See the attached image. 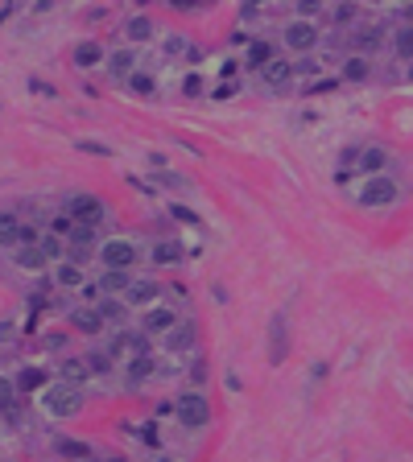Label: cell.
<instances>
[{"label": "cell", "instance_id": "cell-33", "mask_svg": "<svg viewBox=\"0 0 413 462\" xmlns=\"http://www.w3.org/2000/svg\"><path fill=\"white\" fill-rule=\"evenodd\" d=\"M393 45H397L401 58H413V25H401V29L393 33Z\"/></svg>", "mask_w": 413, "mask_h": 462}, {"label": "cell", "instance_id": "cell-34", "mask_svg": "<svg viewBox=\"0 0 413 462\" xmlns=\"http://www.w3.org/2000/svg\"><path fill=\"white\" fill-rule=\"evenodd\" d=\"M128 87H132L137 95H153V91H157L153 74H141V70H132V74H128Z\"/></svg>", "mask_w": 413, "mask_h": 462}, {"label": "cell", "instance_id": "cell-26", "mask_svg": "<svg viewBox=\"0 0 413 462\" xmlns=\"http://www.w3.org/2000/svg\"><path fill=\"white\" fill-rule=\"evenodd\" d=\"M153 297H157V285H153V281H132V285H128V302H132V306H149Z\"/></svg>", "mask_w": 413, "mask_h": 462}, {"label": "cell", "instance_id": "cell-16", "mask_svg": "<svg viewBox=\"0 0 413 462\" xmlns=\"http://www.w3.org/2000/svg\"><path fill=\"white\" fill-rule=\"evenodd\" d=\"M261 78H265L269 87H281V83H290V78H294V62H285V58H273V62L261 70Z\"/></svg>", "mask_w": 413, "mask_h": 462}, {"label": "cell", "instance_id": "cell-36", "mask_svg": "<svg viewBox=\"0 0 413 462\" xmlns=\"http://www.w3.org/2000/svg\"><path fill=\"white\" fill-rule=\"evenodd\" d=\"M50 231H54L58 240H70V235H74V219H70V215H58V219L50 223Z\"/></svg>", "mask_w": 413, "mask_h": 462}, {"label": "cell", "instance_id": "cell-17", "mask_svg": "<svg viewBox=\"0 0 413 462\" xmlns=\"http://www.w3.org/2000/svg\"><path fill=\"white\" fill-rule=\"evenodd\" d=\"M385 165H389V153H385L381 145H368V149H360V169H364V174H372V178H376Z\"/></svg>", "mask_w": 413, "mask_h": 462}, {"label": "cell", "instance_id": "cell-37", "mask_svg": "<svg viewBox=\"0 0 413 462\" xmlns=\"http://www.w3.org/2000/svg\"><path fill=\"white\" fill-rule=\"evenodd\" d=\"M87 368H91L95 376H103V372H112V355H108V351H95V355H87Z\"/></svg>", "mask_w": 413, "mask_h": 462}, {"label": "cell", "instance_id": "cell-44", "mask_svg": "<svg viewBox=\"0 0 413 462\" xmlns=\"http://www.w3.org/2000/svg\"><path fill=\"white\" fill-rule=\"evenodd\" d=\"M207 376H211L207 359H194V368H190V380H194V384H207Z\"/></svg>", "mask_w": 413, "mask_h": 462}, {"label": "cell", "instance_id": "cell-8", "mask_svg": "<svg viewBox=\"0 0 413 462\" xmlns=\"http://www.w3.org/2000/svg\"><path fill=\"white\" fill-rule=\"evenodd\" d=\"M120 351H132V355H149V339H145V335H137V330H120V335H116V343L108 347V355L116 359Z\"/></svg>", "mask_w": 413, "mask_h": 462}, {"label": "cell", "instance_id": "cell-39", "mask_svg": "<svg viewBox=\"0 0 413 462\" xmlns=\"http://www.w3.org/2000/svg\"><path fill=\"white\" fill-rule=\"evenodd\" d=\"M327 91H339V78H314L306 87V95H327Z\"/></svg>", "mask_w": 413, "mask_h": 462}, {"label": "cell", "instance_id": "cell-53", "mask_svg": "<svg viewBox=\"0 0 413 462\" xmlns=\"http://www.w3.org/2000/svg\"><path fill=\"white\" fill-rule=\"evenodd\" d=\"M401 17H405V21H413V8H405V12H401Z\"/></svg>", "mask_w": 413, "mask_h": 462}, {"label": "cell", "instance_id": "cell-18", "mask_svg": "<svg viewBox=\"0 0 413 462\" xmlns=\"http://www.w3.org/2000/svg\"><path fill=\"white\" fill-rule=\"evenodd\" d=\"M273 58H277V54H273V41L256 37V41L248 45V66H252V70H265V66H269Z\"/></svg>", "mask_w": 413, "mask_h": 462}, {"label": "cell", "instance_id": "cell-3", "mask_svg": "<svg viewBox=\"0 0 413 462\" xmlns=\"http://www.w3.org/2000/svg\"><path fill=\"white\" fill-rule=\"evenodd\" d=\"M290 359V310H277L269 322V364L281 368Z\"/></svg>", "mask_w": 413, "mask_h": 462}, {"label": "cell", "instance_id": "cell-30", "mask_svg": "<svg viewBox=\"0 0 413 462\" xmlns=\"http://www.w3.org/2000/svg\"><path fill=\"white\" fill-rule=\"evenodd\" d=\"M95 310H99V318H103V322H124V302H116V297H108V302L99 297V302H95Z\"/></svg>", "mask_w": 413, "mask_h": 462}, {"label": "cell", "instance_id": "cell-11", "mask_svg": "<svg viewBox=\"0 0 413 462\" xmlns=\"http://www.w3.org/2000/svg\"><path fill=\"white\" fill-rule=\"evenodd\" d=\"M70 326H74L79 335H99L108 322L99 318V310H87V306H83V310H70Z\"/></svg>", "mask_w": 413, "mask_h": 462}, {"label": "cell", "instance_id": "cell-5", "mask_svg": "<svg viewBox=\"0 0 413 462\" xmlns=\"http://www.w3.org/2000/svg\"><path fill=\"white\" fill-rule=\"evenodd\" d=\"M137 244L132 240H108L103 248H99V260H103V269H116V273H128L132 264H137Z\"/></svg>", "mask_w": 413, "mask_h": 462}, {"label": "cell", "instance_id": "cell-25", "mask_svg": "<svg viewBox=\"0 0 413 462\" xmlns=\"http://www.w3.org/2000/svg\"><path fill=\"white\" fill-rule=\"evenodd\" d=\"M124 37H128V41H149V37H153V21H149V17H132V21L124 25Z\"/></svg>", "mask_w": 413, "mask_h": 462}, {"label": "cell", "instance_id": "cell-2", "mask_svg": "<svg viewBox=\"0 0 413 462\" xmlns=\"http://www.w3.org/2000/svg\"><path fill=\"white\" fill-rule=\"evenodd\" d=\"M41 405L54 413V417H74L83 409V397H79V384H54L41 392Z\"/></svg>", "mask_w": 413, "mask_h": 462}, {"label": "cell", "instance_id": "cell-51", "mask_svg": "<svg viewBox=\"0 0 413 462\" xmlns=\"http://www.w3.org/2000/svg\"><path fill=\"white\" fill-rule=\"evenodd\" d=\"M4 339H12V322H0V343Z\"/></svg>", "mask_w": 413, "mask_h": 462}, {"label": "cell", "instance_id": "cell-19", "mask_svg": "<svg viewBox=\"0 0 413 462\" xmlns=\"http://www.w3.org/2000/svg\"><path fill=\"white\" fill-rule=\"evenodd\" d=\"M182 256H186V252H182V244H174V240H161V244H153V264H165V269H174Z\"/></svg>", "mask_w": 413, "mask_h": 462}, {"label": "cell", "instance_id": "cell-20", "mask_svg": "<svg viewBox=\"0 0 413 462\" xmlns=\"http://www.w3.org/2000/svg\"><path fill=\"white\" fill-rule=\"evenodd\" d=\"M128 285H132V277L128 273H116V269H103V277H99V293H128Z\"/></svg>", "mask_w": 413, "mask_h": 462}, {"label": "cell", "instance_id": "cell-24", "mask_svg": "<svg viewBox=\"0 0 413 462\" xmlns=\"http://www.w3.org/2000/svg\"><path fill=\"white\" fill-rule=\"evenodd\" d=\"M149 376H157L153 355H132V364H128V380H132V384H141V380H149Z\"/></svg>", "mask_w": 413, "mask_h": 462}, {"label": "cell", "instance_id": "cell-35", "mask_svg": "<svg viewBox=\"0 0 413 462\" xmlns=\"http://www.w3.org/2000/svg\"><path fill=\"white\" fill-rule=\"evenodd\" d=\"M170 215H174L178 223H190V227H203V219H199V215H194V211H190L186 202H170Z\"/></svg>", "mask_w": 413, "mask_h": 462}, {"label": "cell", "instance_id": "cell-15", "mask_svg": "<svg viewBox=\"0 0 413 462\" xmlns=\"http://www.w3.org/2000/svg\"><path fill=\"white\" fill-rule=\"evenodd\" d=\"M103 62H108V74L128 78V74H132V66H137V54H132V50H112Z\"/></svg>", "mask_w": 413, "mask_h": 462}, {"label": "cell", "instance_id": "cell-27", "mask_svg": "<svg viewBox=\"0 0 413 462\" xmlns=\"http://www.w3.org/2000/svg\"><path fill=\"white\" fill-rule=\"evenodd\" d=\"M46 384V372L41 368H21V376H17V392H37Z\"/></svg>", "mask_w": 413, "mask_h": 462}, {"label": "cell", "instance_id": "cell-45", "mask_svg": "<svg viewBox=\"0 0 413 462\" xmlns=\"http://www.w3.org/2000/svg\"><path fill=\"white\" fill-rule=\"evenodd\" d=\"M182 91H186V95H203V74H186Z\"/></svg>", "mask_w": 413, "mask_h": 462}, {"label": "cell", "instance_id": "cell-6", "mask_svg": "<svg viewBox=\"0 0 413 462\" xmlns=\"http://www.w3.org/2000/svg\"><path fill=\"white\" fill-rule=\"evenodd\" d=\"M393 198H397V182H389V178H381V174L368 178L364 190H360V202H364V207H389Z\"/></svg>", "mask_w": 413, "mask_h": 462}, {"label": "cell", "instance_id": "cell-31", "mask_svg": "<svg viewBox=\"0 0 413 462\" xmlns=\"http://www.w3.org/2000/svg\"><path fill=\"white\" fill-rule=\"evenodd\" d=\"M58 454H62V459H91V446H87V442H74V438H62V442H58Z\"/></svg>", "mask_w": 413, "mask_h": 462}, {"label": "cell", "instance_id": "cell-12", "mask_svg": "<svg viewBox=\"0 0 413 462\" xmlns=\"http://www.w3.org/2000/svg\"><path fill=\"white\" fill-rule=\"evenodd\" d=\"M70 58H74V66H83V70H91V66H99V62H103L108 54H103V45H99V41H79Z\"/></svg>", "mask_w": 413, "mask_h": 462}, {"label": "cell", "instance_id": "cell-22", "mask_svg": "<svg viewBox=\"0 0 413 462\" xmlns=\"http://www.w3.org/2000/svg\"><path fill=\"white\" fill-rule=\"evenodd\" d=\"M372 74V62L364 58V54H352L347 62H343V78H352V83H364Z\"/></svg>", "mask_w": 413, "mask_h": 462}, {"label": "cell", "instance_id": "cell-23", "mask_svg": "<svg viewBox=\"0 0 413 462\" xmlns=\"http://www.w3.org/2000/svg\"><path fill=\"white\" fill-rule=\"evenodd\" d=\"M54 281H58L62 289H79V285H83V269L66 260V264H58V269H54Z\"/></svg>", "mask_w": 413, "mask_h": 462}, {"label": "cell", "instance_id": "cell-21", "mask_svg": "<svg viewBox=\"0 0 413 462\" xmlns=\"http://www.w3.org/2000/svg\"><path fill=\"white\" fill-rule=\"evenodd\" d=\"M17 264H21V269H29V273H37V269H46V264H50V256L41 252V244H33V248H17Z\"/></svg>", "mask_w": 413, "mask_h": 462}, {"label": "cell", "instance_id": "cell-13", "mask_svg": "<svg viewBox=\"0 0 413 462\" xmlns=\"http://www.w3.org/2000/svg\"><path fill=\"white\" fill-rule=\"evenodd\" d=\"M174 326H178L174 310H149V314L141 318V330H153V335H170Z\"/></svg>", "mask_w": 413, "mask_h": 462}, {"label": "cell", "instance_id": "cell-50", "mask_svg": "<svg viewBox=\"0 0 413 462\" xmlns=\"http://www.w3.org/2000/svg\"><path fill=\"white\" fill-rule=\"evenodd\" d=\"M232 45H252V37H248V33H240V29H236V33H232Z\"/></svg>", "mask_w": 413, "mask_h": 462}, {"label": "cell", "instance_id": "cell-9", "mask_svg": "<svg viewBox=\"0 0 413 462\" xmlns=\"http://www.w3.org/2000/svg\"><path fill=\"white\" fill-rule=\"evenodd\" d=\"M381 41H385V25H360L356 33H352V45L368 58V50H381Z\"/></svg>", "mask_w": 413, "mask_h": 462}, {"label": "cell", "instance_id": "cell-4", "mask_svg": "<svg viewBox=\"0 0 413 462\" xmlns=\"http://www.w3.org/2000/svg\"><path fill=\"white\" fill-rule=\"evenodd\" d=\"M62 215H70L83 227H99L103 223V202L95 194H74V198H66V211Z\"/></svg>", "mask_w": 413, "mask_h": 462}, {"label": "cell", "instance_id": "cell-54", "mask_svg": "<svg viewBox=\"0 0 413 462\" xmlns=\"http://www.w3.org/2000/svg\"><path fill=\"white\" fill-rule=\"evenodd\" d=\"M153 462H170V459H153Z\"/></svg>", "mask_w": 413, "mask_h": 462}, {"label": "cell", "instance_id": "cell-7", "mask_svg": "<svg viewBox=\"0 0 413 462\" xmlns=\"http://www.w3.org/2000/svg\"><path fill=\"white\" fill-rule=\"evenodd\" d=\"M281 37H285L290 50H314V45H319V25H310V21H290Z\"/></svg>", "mask_w": 413, "mask_h": 462}, {"label": "cell", "instance_id": "cell-47", "mask_svg": "<svg viewBox=\"0 0 413 462\" xmlns=\"http://www.w3.org/2000/svg\"><path fill=\"white\" fill-rule=\"evenodd\" d=\"M41 347H46V351H58V347H66V335H46Z\"/></svg>", "mask_w": 413, "mask_h": 462}, {"label": "cell", "instance_id": "cell-10", "mask_svg": "<svg viewBox=\"0 0 413 462\" xmlns=\"http://www.w3.org/2000/svg\"><path fill=\"white\" fill-rule=\"evenodd\" d=\"M194 343H199V326H194V322H178V326L165 335V347H170V351H190Z\"/></svg>", "mask_w": 413, "mask_h": 462}, {"label": "cell", "instance_id": "cell-40", "mask_svg": "<svg viewBox=\"0 0 413 462\" xmlns=\"http://www.w3.org/2000/svg\"><path fill=\"white\" fill-rule=\"evenodd\" d=\"M29 91L41 95V99H58V87L54 83H41V78H29Z\"/></svg>", "mask_w": 413, "mask_h": 462}, {"label": "cell", "instance_id": "cell-46", "mask_svg": "<svg viewBox=\"0 0 413 462\" xmlns=\"http://www.w3.org/2000/svg\"><path fill=\"white\" fill-rule=\"evenodd\" d=\"M128 186H132V190H141V194H145V198H153V194H157V186H153V182H141V178H137V174H132V178H128Z\"/></svg>", "mask_w": 413, "mask_h": 462}, {"label": "cell", "instance_id": "cell-49", "mask_svg": "<svg viewBox=\"0 0 413 462\" xmlns=\"http://www.w3.org/2000/svg\"><path fill=\"white\" fill-rule=\"evenodd\" d=\"M211 95H215V99H232V95H236V87H232V83H223V87H215Z\"/></svg>", "mask_w": 413, "mask_h": 462}, {"label": "cell", "instance_id": "cell-42", "mask_svg": "<svg viewBox=\"0 0 413 462\" xmlns=\"http://www.w3.org/2000/svg\"><path fill=\"white\" fill-rule=\"evenodd\" d=\"M331 17H335V25H352V21H356V8H352V4H339Z\"/></svg>", "mask_w": 413, "mask_h": 462}, {"label": "cell", "instance_id": "cell-29", "mask_svg": "<svg viewBox=\"0 0 413 462\" xmlns=\"http://www.w3.org/2000/svg\"><path fill=\"white\" fill-rule=\"evenodd\" d=\"M12 401H17V384L0 376V413H4L8 421H17V409H12Z\"/></svg>", "mask_w": 413, "mask_h": 462}, {"label": "cell", "instance_id": "cell-38", "mask_svg": "<svg viewBox=\"0 0 413 462\" xmlns=\"http://www.w3.org/2000/svg\"><path fill=\"white\" fill-rule=\"evenodd\" d=\"M41 252L54 260V256H62V240L54 235V231H41Z\"/></svg>", "mask_w": 413, "mask_h": 462}, {"label": "cell", "instance_id": "cell-48", "mask_svg": "<svg viewBox=\"0 0 413 462\" xmlns=\"http://www.w3.org/2000/svg\"><path fill=\"white\" fill-rule=\"evenodd\" d=\"M314 12H319L314 0H302V4H298V21H306V17H314Z\"/></svg>", "mask_w": 413, "mask_h": 462}, {"label": "cell", "instance_id": "cell-43", "mask_svg": "<svg viewBox=\"0 0 413 462\" xmlns=\"http://www.w3.org/2000/svg\"><path fill=\"white\" fill-rule=\"evenodd\" d=\"M319 70H323V66H319L314 58H302V62H294V74H302V78H306V74H319Z\"/></svg>", "mask_w": 413, "mask_h": 462}, {"label": "cell", "instance_id": "cell-32", "mask_svg": "<svg viewBox=\"0 0 413 462\" xmlns=\"http://www.w3.org/2000/svg\"><path fill=\"white\" fill-rule=\"evenodd\" d=\"M124 430H128V434H132L137 442H145V446H157V442H161V438H157V426H153V421H145V426H124Z\"/></svg>", "mask_w": 413, "mask_h": 462}, {"label": "cell", "instance_id": "cell-14", "mask_svg": "<svg viewBox=\"0 0 413 462\" xmlns=\"http://www.w3.org/2000/svg\"><path fill=\"white\" fill-rule=\"evenodd\" d=\"M21 227H25V223H21L17 215L0 211V248H12V252H17V248H21Z\"/></svg>", "mask_w": 413, "mask_h": 462}, {"label": "cell", "instance_id": "cell-41", "mask_svg": "<svg viewBox=\"0 0 413 462\" xmlns=\"http://www.w3.org/2000/svg\"><path fill=\"white\" fill-rule=\"evenodd\" d=\"M79 149H83V153H91V157H112V149H108V145H99V140H79Z\"/></svg>", "mask_w": 413, "mask_h": 462}, {"label": "cell", "instance_id": "cell-28", "mask_svg": "<svg viewBox=\"0 0 413 462\" xmlns=\"http://www.w3.org/2000/svg\"><path fill=\"white\" fill-rule=\"evenodd\" d=\"M87 376H91L87 359H66V364H62V380H66V384H83Z\"/></svg>", "mask_w": 413, "mask_h": 462}, {"label": "cell", "instance_id": "cell-52", "mask_svg": "<svg viewBox=\"0 0 413 462\" xmlns=\"http://www.w3.org/2000/svg\"><path fill=\"white\" fill-rule=\"evenodd\" d=\"M8 17H12V4H4V8H0V25H4Z\"/></svg>", "mask_w": 413, "mask_h": 462}, {"label": "cell", "instance_id": "cell-55", "mask_svg": "<svg viewBox=\"0 0 413 462\" xmlns=\"http://www.w3.org/2000/svg\"><path fill=\"white\" fill-rule=\"evenodd\" d=\"M410 78H413V70H410Z\"/></svg>", "mask_w": 413, "mask_h": 462}, {"label": "cell", "instance_id": "cell-1", "mask_svg": "<svg viewBox=\"0 0 413 462\" xmlns=\"http://www.w3.org/2000/svg\"><path fill=\"white\" fill-rule=\"evenodd\" d=\"M174 417L182 421V430H207V421H211V405H207L203 392H186V397L174 401Z\"/></svg>", "mask_w": 413, "mask_h": 462}]
</instances>
